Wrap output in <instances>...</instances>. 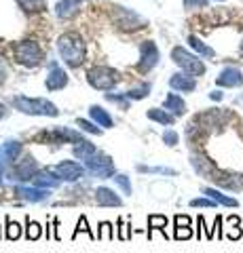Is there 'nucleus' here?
I'll use <instances>...</instances> for the list:
<instances>
[{
    "label": "nucleus",
    "instance_id": "c85d7f7f",
    "mask_svg": "<svg viewBox=\"0 0 243 253\" xmlns=\"http://www.w3.org/2000/svg\"><path fill=\"white\" fill-rule=\"evenodd\" d=\"M148 93H150V84H148V83H144V84L136 86V89H129V91L125 93V95H127L129 99H142V97H146Z\"/></svg>",
    "mask_w": 243,
    "mask_h": 253
},
{
    "label": "nucleus",
    "instance_id": "7c9ffc66",
    "mask_svg": "<svg viewBox=\"0 0 243 253\" xmlns=\"http://www.w3.org/2000/svg\"><path fill=\"white\" fill-rule=\"evenodd\" d=\"M97 239H106V241H112V239H114V230H112V224H110V221H101V224H99Z\"/></svg>",
    "mask_w": 243,
    "mask_h": 253
},
{
    "label": "nucleus",
    "instance_id": "a19ab883",
    "mask_svg": "<svg viewBox=\"0 0 243 253\" xmlns=\"http://www.w3.org/2000/svg\"><path fill=\"white\" fill-rule=\"evenodd\" d=\"M176 226H191V217L188 215H176Z\"/></svg>",
    "mask_w": 243,
    "mask_h": 253
},
{
    "label": "nucleus",
    "instance_id": "0eeeda50",
    "mask_svg": "<svg viewBox=\"0 0 243 253\" xmlns=\"http://www.w3.org/2000/svg\"><path fill=\"white\" fill-rule=\"evenodd\" d=\"M85 163H87V169L93 173V175H97V177H101V179L114 177V163H112L110 156H106V154H96V156L87 158Z\"/></svg>",
    "mask_w": 243,
    "mask_h": 253
},
{
    "label": "nucleus",
    "instance_id": "e433bc0d",
    "mask_svg": "<svg viewBox=\"0 0 243 253\" xmlns=\"http://www.w3.org/2000/svg\"><path fill=\"white\" fill-rule=\"evenodd\" d=\"M186 9H205L209 0H182Z\"/></svg>",
    "mask_w": 243,
    "mask_h": 253
},
{
    "label": "nucleus",
    "instance_id": "473e14b6",
    "mask_svg": "<svg viewBox=\"0 0 243 253\" xmlns=\"http://www.w3.org/2000/svg\"><path fill=\"white\" fill-rule=\"evenodd\" d=\"M112 179H114L116 184H119V186L123 188V192H125V194H129V196H131L133 190H131V181H129V177H127V175H123V173H121V175H114Z\"/></svg>",
    "mask_w": 243,
    "mask_h": 253
},
{
    "label": "nucleus",
    "instance_id": "2f4dec72",
    "mask_svg": "<svg viewBox=\"0 0 243 253\" xmlns=\"http://www.w3.org/2000/svg\"><path fill=\"white\" fill-rule=\"evenodd\" d=\"M138 169L142 171V173H159V175H178V171L167 169V167H144V165H140Z\"/></svg>",
    "mask_w": 243,
    "mask_h": 253
},
{
    "label": "nucleus",
    "instance_id": "cd10ccee",
    "mask_svg": "<svg viewBox=\"0 0 243 253\" xmlns=\"http://www.w3.org/2000/svg\"><path fill=\"white\" fill-rule=\"evenodd\" d=\"M17 2H19L21 9L32 11V13H36V11H45V9H47V2H45V0H17Z\"/></svg>",
    "mask_w": 243,
    "mask_h": 253
},
{
    "label": "nucleus",
    "instance_id": "a878e982",
    "mask_svg": "<svg viewBox=\"0 0 243 253\" xmlns=\"http://www.w3.org/2000/svg\"><path fill=\"white\" fill-rule=\"evenodd\" d=\"M148 239L152 236V230H161L163 234H165V226H167V217L163 215H148Z\"/></svg>",
    "mask_w": 243,
    "mask_h": 253
},
{
    "label": "nucleus",
    "instance_id": "49530a36",
    "mask_svg": "<svg viewBox=\"0 0 243 253\" xmlns=\"http://www.w3.org/2000/svg\"><path fill=\"white\" fill-rule=\"evenodd\" d=\"M239 51H241V55H243V42H241V46H239Z\"/></svg>",
    "mask_w": 243,
    "mask_h": 253
},
{
    "label": "nucleus",
    "instance_id": "58836bf2",
    "mask_svg": "<svg viewBox=\"0 0 243 253\" xmlns=\"http://www.w3.org/2000/svg\"><path fill=\"white\" fill-rule=\"evenodd\" d=\"M163 141H165V144L167 146H178V133L176 131H165V133H163Z\"/></svg>",
    "mask_w": 243,
    "mask_h": 253
},
{
    "label": "nucleus",
    "instance_id": "72a5a7b5",
    "mask_svg": "<svg viewBox=\"0 0 243 253\" xmlns=\"http://www.w3.org/2000/svg\"><path fill=\"white\" fill-rule=\"evenodd\" d=\"M106 99H108V101H116V104H119L123 110H127V108H129V101H127L129 97H127V95H110V93H108V95H106Z\"/></svg>",
    "mask_w": 243,
    "mask_h": 253
},
{
    "label": "nucleus",
    "instance_id": "79ce46f5",
    "mask_svg": "<svg viewBox=\"0 0 243 253\" xmlns=\"http://www.w3.org/2000/svg\"><path fill=\"white\" fill-rule=\"evenodd\" d=\"M239 236H241V230H239V228H233V230L229 232V239H233V241H237Z\"/></svg>",
    "mask_w": 243,
    "mask_h": 253
},
{
    "label": "nucleus",
    "instance_id": "c756f323",
    "mask_svg": "<svg viewBox=\"0 0 243 253\" xmlns=\"http://www.w3.org/2000/svg\"><path fill=\"white\" fill-rule=\"evenodd\" d=\"M81 232H87L91 241H96V239H97V236L91 232V228H89V224H87V217H85V215H81V219H78V224H76V230H74V234H72V239H76V236L81 234Z\"/></svg>",
    "mask_w": 243,
    "mask_h": 253
},
{
    "label": "nucleus",
    "instance_id": "ddd939ff",
    "mask_svg": "<svg viewBox=\"0 0 243 253\" xmlns=\"http://www.w3.org/2000/svg\"><path fill=\"white\" fill-rule=\"evenodd\" d=\"M218 86H241L243 84V74L237 68H224L216 78Z\"/></svg>",
    "mask_w": 243,
    "mask_h": 253
},
{
    "label": "nucleus",
    "instance_id": "4be33fe9",
    "mask_svg": "<svg viewBox=\"0 0 243 253\" xmlns=\"http://www.w3.org/2000/svg\"><path fill=\"white\" fill-rule=\"evenodd\" d=\"M148 118L154 123H159V125H174V121H176V116L171 114L169 110H159V108L148 110Z\"/></svg>",
    "mask_w": 243,
    "mask_h": 253
},
{
    "label": "nucleus",
    "instance_id": "f8f14e48",
    "mask_svg": "<svg viewBox=\"0 0 243 253\" xmlns=\"http://www.w3.org/2000/svg\"><path fill=\"white\" fill-rule=\"evenodd\" d=\"M51 72L47 74V89L49 91H59V89H64V86L68 84V74L61 70L55 61H51Z\"/></svg>",
    "mask_w": 243,
    "mask_h": 253
},
{
    "label": "nucleus",
    "instance_id": "5701e85b",
    "mask_svg": "<svg viewBox=\"0 0 243 253\" xmlns=\"http://www.w3.org/2000/svg\"><path fill=\"white\" fill-rule=\"evenodd\" d=\"M72 152H74L76 158H81V161H87V158H91V156H96V154H97V148L93 146V144H89L87 139H85V141H81V144H76V146H74Z\"/></svg>",
    "mask_w": 243,
    "mask_h": 253
},
{
    "label": "nucleus",
    "instance_id": "b1692460",
    "mask_svg": "<svg viewBox=\"0 0 243 253\" xmlns=\"http://www.w3.org/2000/svg\"><path fill=\"white\" fill-rule=\"evenodd\" d=\"M43 236V226L34 219H26V239L28 241H38Z\"/></svg>",
    "mask_w": 243,
    "mask_h": 253
},
{
    "label": "nucleus",
    "instance_id": "c03bdc74",
    "mask_svg": "<svg viewBox=\"0 0 243 253\" xmlns=\"http://www.w3.org/2000/svg\"><path fill=\"white\" fill-rule=\"evenodd\" d=\"M4 81V68H2V63H0V83Z\"/></svg>",
    "mask_w": 243,
    "mask_h": 253
},
{
    "label": "nucleus",
    "instance_id": "f704fd0d",
    "mask_svg": "<svg viewBox=\"0 0 243 253\" xmlns=\"http://www.w3.org/2000/svg\"><path fill=\"white\" fill-rule=\"evenodd\" d=\"M176 239L178 241H184V239H191L193 236V230H191V226H176Z\"/></svg>",
    "mask_w": 243,
    "mask_h": 253
},
{
    "label": "nucleus",
    "instance_id": "dca6fc26",
    "mask_svg": "<svg viewBox=\"0 0 243 253\" xmlns=\"http://www.w3.org/2000/svg\"><path fill=\"white\" fill-rule=\"evenodd\" d=\"M61 184V179L55 175V171H38L36 175H34V186L38 188H47V190H53V188H57Z\"/></svg>",
    "mask_w": 243,
    "mask_h": 253
},
{
    "label": "nucleus",
    "instance_id": "39448f33",
    "mask_svg": "<svg viewBox=\"0 0 243 253\" xmlns=\"http://www.w3.org/2000/svg\"><path fill=\"white\" fill-rule=\"evenodd\" d=\"M171 59H174L182 70H186V74H191V76L205 74V63H203L199 57H194L193 53L182 49V46H176V49L171 51Z\"/></svg>",
    "mask_w": 243,
    "mask_h": 253
},
{
    "label": "nucleus",
    "instance_id": "a211bd4d",
    "mask_svg": "<svg viewBox=\"0 0 243 253\" xmlns=\"http://www.w3.org/2000/svg\"><path fill=\"white\" fill-rule=\"evenodd\" d=\"M89 114H91V121L96 123L97 126H104V129H110V126H114L110 114H108L104 108H99V106H91V108H89Z\"/></svg>",
    "mask_w": 243,
    "mask_h": 253
},
{
    "label": "nucleus",
    "instance_id": "f03ea898",
    "mask_svg": "<svg viewBox=\"0 0 243 253\" xmlns=\"http://www.w3.org/2000/svg\"><path fill=\"white\" fill-rule=\"evenodd\" d=\"M13 106L19 110L23 114H30V116H57L59 110L55 108V104H51V101L47 99H30V97H19L13 99Z\"/></svg>",
    "mask_w": 243,
    "mask_h": 253
},
{
    "label": "nucleus",
    "instance_id": "7ed1b4c3",
    "mask_svg": "<svg viewBox=\"0 0 243 253\" xmlns=\"http://www.w3.org/2000/svg\"><path fill=\"white\" fill-rule=\"evenodd\" d=\"M87 81H89V84L93 86V89L110 91V89H114V86L119 84L121 76H119V72H116V70H112V68L96 66V68H91L89 72H87Z\"/></svg>",
    "mask_w": 243,
    "mask_h": 253
},
{
    "label": "nucleus",
    "instance_id": "ea45409f",
    "mask_svg": "<svg viewBox=\"0 0 243 253\" xmlns=\"http://www.w3.org/2000/svg\"><path fill=\"white\" fill-rule=\"evenodd\" d=\"M129 228L131 226H127V224H123V219H119V239L121 241H127L129 236H131V232H129Z\"/></svg>",
    "mask_w": 243,
    "mask_h": 253
},
{
    "label": "nucleus",
    "instance_id": "f3484780",
    "mask_svg": "<svg viewBox=\"0 0 243 253\" xmlns=\"http://www.w3.org/2000/svg\"><path fill=\"white\" fill-rule=\"evenodd\" d=\"M81 2L83 0H59L57 6H55V13L59 19H70L74 17V15L78 13V9H81Z\"/></svg>",
    "mask_w": 243,
    "mask_h": 253
},
{
    "label": "nucleus",
    "instance_id": "6e6552de",
    "mask_svg": "<svg viewBox=\"0 0 243 253\" xmlns=\"http://www.w3.org/2000/svg\"><path fill=\"white\" fill-rule=\"evenodd\" d=\"M159 63V49L152 41H146L140 46V61H138V70L140 72H150V70Z\"/></svg>",
    "mask_w": 243,
    "mask_h": 253
},
{
    "label": "nucleus",
    "instance_id": "9d476101",
    "mask_svg": "<svg viewBox=\"0 0 243 253\" xmlns=\"http://www.w3.org/2000/svg\"><path fill=\"white\" fill-rule=\"evenodd\" d=\"M38 173V165L32 156H26L21 163H17L15 167L11 169V179L15 181H28L30 177L34 179V175Z\"/></svg>",
    "mask_w": 243,
    "mask_h": 253
},
{
    "label": "nucleus",
    "instance_id": "a18cd8bd",
    "mask_svg": "<svg viewBox=\"0 0 243 253\" xmlns=\"http://www.w3.org/2000/svg\"><path fill=\"white\" fill-rule=\"evenodd\" d=\"M2 116H4V106L0 104V118H2Z\"/></svg>",
    "mask_w": 243,
    "mask_h": 253
},
{
    "label": "nucleus",
    "instance_id": "9b49d317",
    "mask_svg": "<svg viewBox=\"0 0 243 253\" xmlns=\"http://www.w3.org/2000/svg\"><path fill=\"white\" fill-rule=\"evenodd\" d=\"M15 196L17 199H23V201H30V203H43L49 199V190L47 188H30V186H17L15 188Z\"/></svg>",
    "mask_w": 243,
    "mask_h": 253
},
{
    "label": "nucleus",
    "instance_id": "1a4fd4ad",
    "mask_svg": "<svg viewBox=\"0 0 243 253\" xmlns=\"http://www.w3.org/2000/svg\"><path fill=\"white\" fill-rule=\"evenodd\" d=\"M53 171H55V175L59 179H66V181H78L85 177V167L83 165H78L76 161H64L53 167Z\"/></svg>",
    "mask_w": 243,
    "mask_h": 253
},
{
    "label": "nucleus",
    "instance_id": "393cba45",
    "mask_svg": "<svg viewBox=\"0 0 243 253\" xmlns=\"http://www.w3.org/2000/svg\"><path fill=\"white\" fill-rule=\"evenodd\" d=\"M188 44H191L199 55H203V57H214V55H216L214 49H209V46L205 42H201L197 36H188Z\"/></svg>",
    "mask_w": 243,
    "mask_h": 253
},
{
    "label": "nucleus",
    "instance_id": "f257e3e1",
    "mask_svg": "<svg viewBox=\"0 0 243 253\" xmlns=\"http://www.w3.org/2000/svg\"><path fill=\"white\" fill-rule=\"evenodd\" d=\"M57 51H59V57L72 68L81 66L85 61V53H87L85 51V41L76 32H68V34H61L57 38Z\"/></svg>",
    "mask_w": 243,
    "mask_h": 253
},
{
    "label": "nucleus",
    "instance_id": "de8ad7c7",
    "mask_svg": "<svg viewBox=\"0 0 243 253\" xmlns=\"http://www.w3.org/2000/svg\"><path fill=\"white\" fill-rule=\"evenodd\" d=\"M0 175H2V165H0Z\"/></svg>",
    "mask_w": 243,
    "mask_h": 253
},
{
    "label": "nucleus",
    "instance_id": "4c0bfd02",
    "mask_svg": "<svg viewBox=\"0 0 243 253\" xmlns=\"http://www.w3.org/2000/svg\"><path fill=\"white\" fill-rule=\"evenodd\" d=\"M191 207H216V201H211L209 196L207 199H193Z\"/></svg>",
    "mask_w": 243,
    "mask_h": 253
},
{
    "label": "nucleus",
    "instance_id": "2eb2a0df",
    "mask_svg": "<svg viewBox=\"0 0 243 253\" xmlns=\"http://www.w3.org/2000/svg\"><path fill=\"white\" fill-rule=\"evenodd\" d=\"M169 86L176 91H182V93H191L197 89V83H194V78L191 74H174L169 78Z\"/></svg>",
    "mask_w": 243,
    "mask_h": 253
},
{
    "label": "nucleus",
    "instance_id": "4468645a",
    "mask_svg": "<svg viewBox=\"0 0 243 253\" xmlns=\"http://www.w3.org/2000/svg\"><path fill=\"white\" fill-rule=\"evenodd\" d=\"M96 201H97L99 207H121L123 205V201L114 194V190L106 188V186H101V188L96 190Z\"/></svg>",
    "mask_w": 243,
    "mask_h": 253
},
{
    "label": "nucleus",
    "instance_id": "37998d69",
    "mask_svg": "<svg viewBox=\"0 0 243 253\" xmlns=\"http://www.w3.org/2000/svg\"><path fill=\"white\" fill-rule=\"evenodd\" d=\"M209 97L218 101V99H222V93H220V91H214V93H209Z\"/></svg>",
    "mask_w": 243,
    "mask_h": 253
},
{
    "label": "nucleus",
    "instance_id": "423d86ee",
    "mask_svg": "<svg viewBox=\"0 0 243 253\" xmlns=\"http://www.w3.org/2000/svg\"><path fill=\"white\" fill-rule=\"evenodd\" d=\"M38 139L51 141V144H81V141H85L81 137V133H76L74 129H68V126H55L53 131H43L38 133Z\"/></svg>",
    "mask_w": 243,
    "mask_h": 253
},
{
    "label": "nucleus",
    "instance_id": "412c9836",
    "mask_svg": "<svg viewBox=\"0 0 243 253\" xmlns=\"http://www.w3.org/2000/svg\"><path fill=\"white\" fill-rule=\"evenodd\" d=\"M203 194H207L211 201H216V203H220V205H224V207H237V201L233 199V196H226V194H222V192H218V190H214V188H203Z\"/></svg>",
    "mask_w": 243,
    "mask_h": 253
},
{
    "label": "nucleus",
    "instance_id": "aec40b11",
    "mask_svg": "<svg viewBox=\"0 0 243 253\" xmlns=\"http://www.w3.org/2000/svg\"><path fill=\"white\" fill-rule=\"evenodd\" d=\"M19 152H21V144L17 139H13V141L2 144V148H0V158H2V161H15V158L19 156Z\"/></svg>",
    "mask_w": 243,
    "mask_h": 253
},
{
    "label": "nucleus",
    "instance_id": "20e7f679",
    "mask_svg": "<svg viewBox=\"0 0 243 253\" xmlns=\"http://www.w3.org/2000/svg\"><path fill=\"white\" fill-rule=\"evenodd\" d=\"M13 53H15L17 63H21V66H26V68H36L38 63L43 61V51H41V46H38V42H34V41L17 42L13 46Z\"/></svg>",
    "mask_w": 243,
    "mask_h": 253
},
{
    "label": "nucleus",
    "instance_id": "6ab92c4d",
    "mask_svg": "<svg viewBox=\"0 0 243 253\" xmlns=\"http://www.w3.org/2000/svg\"><path fill=\"white\" fill-rule=\"evenodd\" d=\"M165 110H169L174 116H182L186 112V104H184V99L180 97V95L169 93L165 97Z\"/></svg>",
    "mask_w": 243,
    "mask_h": 253
},
{
    "label": "nucleus",
    "instance_id": "bb28decb",
    "mask_svg": "<svg viewBox=\"0 0 243 253\" xmlns=\"http://www.w3.org/2000/svg\"><path fill=\"white\" fill-rule=\"evenodd\" d=\"M6 239L9 241H17L19 236H21V226L17 224V221H13L9 215H6Z\"/></svg>",
    "mask_w": 243,
    "mask_h": 253
},
{
    "label": "nucleus",
    "instance_id": "c9c22d12",
    "mask_svg": "<svg viewBox=\"0 0 243 253\" xmlns=\"http://www.w3.org/2000/svg\"><path fill=\"white\" fill-rule=\"evenodd\" d=\"M76 125L78 126H81V131H87V133H93V135H99V129H97V126H93L89 121H83V118H78V121H76Z\"/></svg>",
    "mask_w": 243,
    "mask_h": 253
}]
</instances>
